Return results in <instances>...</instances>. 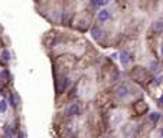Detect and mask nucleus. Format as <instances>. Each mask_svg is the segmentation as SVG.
<instances>
[{
    "label": "nucleus",
    "instance_id": "nucleus-1",
    "mask_svg": "<svg viewBox=\"0 0 163 138\" xmlns=\"http://www.w3.org/2000/svg\"><path fill=\"white\" fill-rule=\"evenodd\" d=\"M129 92H130V89H129L127 85H119L117 88H115V97L123 99V98H126L129 95Z\"/></svg>",
    "mask_w": 163,
    "mask_h": 138
},
{
    "label": "nucleus",
    "instance_id": "nucleus-2",
    "mask_svg": "<svg viewBox=\"0 0 163 138\" xmlns=\"http://www.w3.org/2000/svg\"><path fill=\"white\" fill-rule=\"evenodd\" d=\"M97 19H98V22L105 23V22L110 19V12H108L107 9H101V10L98 12V14H97Z\"/></svg>",
    "mask_w": 163,
    "mask_h": 138
},
{
    "label": "nucleus",
    "instance_id": "nucleus-3",
    "mask_svg": "<svg viewBox=\"0 0 163 138\" xmlns=\"http://www.w3.org/2000/svg\"><path fill=\"white\" fill-rule=\"evenodd\" d=\"M69 85V78L68 76H64V78H61V81H59V85H58V92L59 94H62V92H65V89H66V86Z\"/></svg>",
    "mask_w": 163,
    "mask_h": 138
},
{
    "label": "nucleus",
    "instance_id": "nucleus-4",
    "mask_svg": "<svg viewBox=\"0 0 163 138\" xmlns=\"http://www.w3.org/2000/svg\"><path fill=\"white\" fill-rule=\"evenodd\" d=\"M103 35H104V32H103V29L100 26H94V28L91 29V36L94 37V39H101Z\"/></svg>",
    "mask_w": 163,
    "mask_h": 138
},
{
    "label": "nucleus",
    "instance_id": "nucleus-5",
    "mask_svg": "<svg viewBox=\"0 0 163 138\" xmlns=\"http://www.w3.org/2000/svg\"><path fill=\"white\" fill-rule=\"evenodd\" d=\"M120 62H121L123 66H127V65H129V62H130V55H129L126 51H121V52H120Z\"/></svg>",
    "mask_w": 163,
    "mask_h": 138
},
{
    "label": "nucleus",
    "instance_id": "nucleus-6",
    "mask_svg": "<svg viewBox=\"0 0 163 138\" xmlns=\"http://www.w3.org/2000/svg\"><path fill=\"white\" fill-rule=\"evenodd\" d=\"M153 30L157 33L163 32V20H154L153 22Z\"/></svg>",
    "mask_w": 163,
    "mask_h": 138
},
{
    "label": "nucleus",
    "instance_id": "nucleus-7",
    "mask_svg": "<svg viewBox=\"0 0 163 138\" xmlns=\"http://www.w3.org/2000/svg\"><path fill=\"white\" fill-rule=\"evenodd\" d=\"M0 60H3V62H9V60H10V53H9V51L3 49L2 52H0Z\"/></svg>",
    "mask_w": 163,
    "mask_h": 138
},
{
    "label": "nucleus",
    "instance_id": "nucleus-8",
    "mask_svg": "<svg viewBox=\"0 0 163 138\" xmlns=\"http://www.w3.org/2000/svg\"><path fill=\"white\" fill-rule=\"evenodd\" d=\"M69 114L71 115H80V105L78 104H72L69 106Z\"/></svg>",
    "mask_w": 163,
    "mask_h": 138
},
{
    "label": "nucleus",
    "instance_id": "nucleus-9",
    "mask_svg": "<svg viewBox=\"0 0 163 138\" xmlns=\"http://www.w3.org/2000/svg\"><path fill=\"white\" fill-rule=\"evenodd\" d=\"M159 118H160V114H159V112H152V114L149 115V120H150L152 122H156Z\"/></svg>",
    "mask_w": 163,
    "mask_h": 138
},
{
    "label": "nucleus",
    "instance_id": "nucleus-10",
    "mask_svg": "<svg viewBox=\"0 0 163 138\" xmlns=\"http://www.w3.org/2000/svg\"><path fill=\"white\" fill-rule=\"evenodd\" d=\"M6 109H7V102L5 99H2V101H0V111L6 112Z\"/></svg>",
    "mask_w": 163,
    "mask_h": 138
},
{
    "label": "nucleus",
    "instance_id": "nucleus-11",
    "mask_svg": "<svg viewBox=\"0 0 163 138\" xmlns=\"http://www.w3.org/2000/svg\"><path fill=\"white\" fill-rule=\"evenodd\" d=\"M9 102H10V105H12V106H15V105H16V102H15V97H13V94H10V95H9Z\"/></svg>",
    "mask_w": 163,
    "mask_h": 138
},
{
    "label": "nucleus",
    "instance_id": "nucleus-12",
    "mask_svg": "<svg viewBox=\"0 0 163 138\" xmlns=\"http://www.w3.org/2000/svg\"><path fill=\"white\" fill-rule=\"evenodd\" d=\"M0 75H2V76H3L6 81H9V72L6 71V69H5V71H2V74H0Z\"/></svg>",
    "mask_w": 163,
    "mask_h": 138
},
{
    "label": "nucleus",
    "instance_id": "nucleus-13",
    "mask_svg": "<svg viewBox=\"0 0 163 138\" xmlns=\"http://www.w3.org/2000/svg\"><path fill=\"white\" fill-rule=\"evenodd\" d=\"M157 82H159V83H160V82H163V75L157 76Z\"/></svg>",
    "mask_w": 163,
    "mask_h": 138
},
{
    "label": "nucleus",
    "instance_id": "nucleus-14",
    "mask_svg": "<svg viewBox=\"0 0 163 138\" xmlns=\"http://www.w3.org/2000/svg\"><path fill=\"white\" fill-rule=\"evenodd\" d=\"M159 104H160V105H163V94H162V95H160V98H159Z\"/></svg>",
    "mask_w": 163,
    "mask_h": 138
},
{
    "label": "nucleus",
    "instance_id": "nucleus-15",
    "mask_svg": "<svg viewBox=\"0 0 163 138\" xmlns=\"http://www.w3.org/2000/svg\"><path fill=\"white\" fill-rule=\"evenodd\" d=\"M10 138H23V135H22V134H19V135H16V137H13V135H12Z\"/></svg>",
    "mask_w": 163,
    "mask_h": 138
},
{
    "label": "nucleus",
    "instance_id": "nucleus-16",
    "mask_svg": "<svg viewBox=\"0 0 163 138\" xmlns=\"http://www.w3.org/2000/svg\"><path fill=\"white\" fill-rule=\"evenodd\" d=\"M160 53H162V56H163V43H162V46H160Z\"/></svg>",
    "mask_w": 163,
    "mask_h": 138
},
{
    "label": "nucleus",
    "instance_id": "nucleus-17",
    "mask_svg": "<svg viewBox=\"0 0 163 138\" xmlns=\"http://www.w3.org/2000/svg\"><path fill=\"white\" fill-rule=\"evenodd\" d=\"M160 135H162V138H163V129H162V132H160Z\"/></svg>",
    "mask_w": 163,
    "mask_h": 138
}]
</instances>
